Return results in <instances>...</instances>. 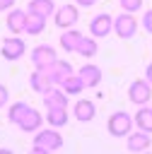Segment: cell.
Here are the masks:
<instances>
[{"instance_id":"1","label":"cell","mask_w":152,"mask_h":154,"mask_svg":"<svg viewBox=\"0 0 152 154\" xmlns=\"http://www.w3.org/2000/svg\"><path fill=\"white\" fill-rule=\"evenodd\" d=\"M63 147V135L58 132V128H48V130H36L34 135V144L31 152L34 154H46V152H55Z\"/></svg>"},{"instance_id":"2","label":"cell","mask_w":152,"mask_h":154,"mask_svg":"<svg viewBox=\"0 0 152 154\" xmlns=\"http://www.w3.org/2000/svg\"><path fill=\"white\" fill-rule=\"evenodd\" d=\"M106 130L111 137H125L130 130H133V116L125 113V111H116L109 116L106 120Z\"/></svg>"},{"instance_id":"3","label":"cell","mask_w":152,"mask_h":154,"mask_svg":"<svg viewBox=\"0 0 152 154\" xmlns=\"http://www.w3.org/2000/svg\"><path fill=\"white\" fill-rule=\"evenodd\" d=\"M138 19H135V14L133 12H121V14H116V19H113V31H116V36L118 38H133L135 34H138Z\"/></svg>"},{"instance_id":"4","label":"cell","mask_w":152,"mask_h":154,"mask_svg":"<svg viewBox=\"0 0 152 154\" xmlns=\"http://www.w3.org/2000/svg\"><path fill=\"white\" fill-rule=\"evenodd\" d=\"M152 99V84L147 79H133L128 87V101L135 106H145Z\"/></svg>"},{"instance_id":"5","label":"cell","mask_w":152,"mask_h":154,"mask_svg":"<svg viewBox=\"0 0 152 154\" xmlns=\"http://www.w3.org/2000/svg\"><path fill=\"white\" fill-rule=\"evenodd\" d=\"M77 19H80L77 5H60V7L53 12V22H55L58 29H70V26L77 24Z\"/></svg>"},{"instance_id":"6","label":"cell","mask_w":152,"mask_h":154,"mask_svg":"<svg viewBox=\"0 0 152 154\" xmlns=\"http://www.w3.org/2000/svg\"><path fill=\"white\" fill-rule=\"evenodd\" d=\"M0 53H2V58H5V60H19V58L27 53V43H24V38H19V36L2 38Z\"/></svg>"},{"instance_id":"7","label":"cell","mask_w":152,"mask_h":154,"mask_svg":"<svg viewBox=\"0 0 152 154\" xmlns=\"http://www.w3.org/2000/svg\"><path fill=\"white\" fill-rule=\"evenodd\" d=\"M58 60L53 46H36L31 51V63H34V70H48L53 63Z\"/></svg>"},{"instance_id":"8","label":"cell","mask_w":152,"mask_h":154,"mask_svg":"<svg viewBox=\"0 0 152 154\" xmlns=\"http://www.w3.org/2000/svg\"><path fill=\"white\" fill-rule=\"evenodd\" d=\"M111 31H113V17H111V14L101 12V14H97V17L89 19V34H92L94 38H104V36H109Z\"/></svg>"},{"instance_id":"9","label":"cell","mask_w":152,"mask_h":154,"mask_svg":"<svg viewBox=\"0 0 152 154\" xmlns=\"http://www.w3.org/2000/svg\"><path fill=\"white\" fill-rule=\"evenodd\" d=\"M125 147L130 149V152H145V149H150L152 147V140H150V132H145V130H130L128 135H125Z\"/></svg>"},{"instance_id":"10","label":"cell","mask_w":152,"mask_h":154,"mask_svg":"<svg viewBox=\"0 0 152 154\" xmlns=\"http://www.w3.org/2000/svg\"><path fill=\"white\" fill-rule=\"evenodd\" d=\"M43 72L48 75V79L53 82V87H60L63 79L72 75V65H70L68 60H55V63H53L48 70H43Z\"/></svg>"},{"instance_id":"11","label":"cell","mask_w":152,"mask_h":154,"mask_svg":"<svg viewBox=\"0 0 152 154\" xmlns=\"http://www.w3.org/2000/svg\"><path fill=\"white\" fill-rule=\"evenodd\" d=\"M27 17H29V12L27 10H22V7H12L10 12H7V19H5V24H7V29L12 31V34H24V24H27Z\"/></svg>"},{"instance_id":"12","label":"cell","mask_w":152,"mask_h":154,"mask_svg":"<svg viewBox=\"0 0 152 154\" xmlns=\"http://www.w3.org/2000/svg\"><path fill=\"white\" fill-rule=\"evenodd\" d=\"M77 75H80L84 89H97L99 82H101V70H99L97 65H92V63H84V65L77 70Z\"/></svg>"},{"instance_id":"13","label":"cell","mask_w":152,"mask_h":154,"mask_svg":"<svg viewBox=\"0 0 152 154\" xmlns=\"http://www.w3.org/2000/svg\"><path fill=\"white\" fill-rule=\"evenodd\" d=\"M72 116H75L80 123H89V120L97 116V106H94V101H89V99H77L75 106H72Z\"/></svg>"},{"instance_id":"14","label":"cell","mask_w":152,"mask_h":154,"mask_svg":"<svg viewBox=\"0 0 152 154\" xmlns=\"http://www.w3.org/2000/svg\"><path fill=\"white\" fill-rule=\"evenodd\" d=\"M43 106L46 108H68V94L60 87H51L43 94Z\"/></svg>"},{"instance_id":"15","label":"cell","mask_w":152,"mask_h":154,"mask_svg":"<svg viewBox=\"0 0 152 154\" xmlns=\"http://www.w3.org/2000/svg\"><path fill=\"white\" fill-rule=\"evenodd\" d=\"M41 123H43V116L36 111V108H27V113L22 116V120L17 123L19 125V130H24V132H36L39 128H41Z\"/></svg>"},{"instance_id":"16","label":"cell","mask_w":152,"mask_h":154,"mask_svg":"<svg viewBox=\"0 0 152 154\" xmlns=\"http://www.w3.org/2000/svg\"><path fill=\"white\" fill-rule=\"evenodd\" d=\"M82 36H84L82 31H77V29H72V26H70V29H65V31H63V36H60V41H58V43H60V48H63L65 53H75V51H77V43L82 41Z\"/></svg>"},{"instance_id":"17","label":"cell","mask_w":152,"mask_h":154,"mask_svg":"<svg viewBox=\"0 0 152 154\" xmlns=\"http://www.w3.org/2000/svg\"><path fill=\"white\" fill-rule=\"evenodd\" d=\"M29 87H31L36 94H41V96H43V94L53 87V82L48 79V75H46L43 70H34V72H31V77H29Z\"/></svg>"},{"instance_id":"18","label":"cell","mask_w":152,"mask_h":154,"mask_svg":"<svg viewBox=\"0 0 152 154\" xmlns=\"http://www.w3.org/2000/svg\"><path fill=\"white\" fill-rule=\"evenodd\" d=\"M27 12L29 14H39V17H53V12H55V5H53V0H29V5H27Z\"/></svg>"},{"instance_id":"19","label":"cell","mask_w":152,"mask_h":154,"mask_svg":"<svg viewBox=\"0 0 152 154\" xmlns=\"http://www.w3.org/2000/svg\"><path fill=\"white\" fill-rule=\"evenodd\" d=\"M133 123H135V128H138V130H145V132H150V135H152V108H150L147 103H145V106H140V108L135 111Z\"/></svg>"},{"instance_id":"20","label":"cell","mask_w":152,"mask_h":154,"mask_svg":"<svg viewBox=\"0 0 152 154\" xmlns=\"http://www.w3.org/2000/svg\"><path fill=\"white\" fill-rule=\"evenodd\" d=\"M46 120H48V125L51 128H65L68 125V108H46V116H43Z\"/></svg>"},{"instance_id":"21","label":"cell","mask_w":152,"mask_h":154,"mask_svg":"<svg viewBox=\"0 0 152 154\" xmlns=\"http://www.w3.org/2000/svg\"><path fill=\"white\" fill-rule=\"evenodd\" d=\"M60 89L68 94V96H80L82 91H84V84H82V79H80V75H70V77H65L63 79V84H60Z\"/></svg>"},{"instance_id":"22","label":"cell","mask_w":152,"mask_h":154,"mask_svg":"<svg viewBox=\"0 0 152 154\" xmlns=\"http://www.w3.org/2000/svg\"><path fill=\"white\" fill-rule=\"evenodd\" d=\"M43 29H46V17H39V14H29V17H27L24 34H29V36H39V34H43Z\"/></svg>"},{"instance_id":"23","label":"cell","mask_w":152,"mask_h":154,"mask_svg":"<svg viewBox=\"0 0 152 154\" xmlns=\"http://www.w3.org/2000/svg\"><path fill=\"white\" fill-rule=\"evenodd\" d=\"M97 51H99L97 38L94 36H82V41L77 43V51L75 53H80L82 58H92V55H97Z\"/></svg>"},{"instance_id":"24","label":"cell","mask_w":152,"mask_h":154,"mask_svg":"<svg viewBox=\"0 0 152 154\" xmlns=\"http://www.w3.org/2000/svg\"><path fill=\"white\" fill-rule=\"evenodd\" d=\"M27 108H29V103H27V101H14V103L7 108V120L17 125V123L22 120V116L27 113Z\"/></svg>"},{"instance_id":"25","label":"cell","mask_w":152,"mask_h":154,"mask_svg":"<svg viewBox=\"0 0 152 154\" xmlns=\"http://www.w3.org/2000/svg\"><path fill=\"white\" fill-rule=\"evenodd\" d=\"M121 2V7H123V12H138V10H142V0H118Z\"/></svg>"},{"instance_id":"26","label":"cell","mask_w":152,"mask_h":154,"mask_svg":"<svg viewBox=\"0 0 152 154\" xmlns=\"http://www.w3.org/2000/svg\"><path fill=\"white\" fill-rule=\"evenodd\" d=\"M140 24H142V29H145L147 34H152V7H150V10H145V14H142V22H140Z\"/></svg>"},{"instance_id":"27","label":"cell","mask_w":152,"mask_h":154,"mask_svg":"<svg viewBox=\"0 0 152 154\" xmlns=\"http://www.w3.org/2000/svg\"><path fill=\"white\" fill-rule=\"evenodd\" d=\"M7 101H10V89H7L5 84H0V108L7 106Z\"/></svg>"},{"instance_id":"28","label":"cell","mask_w":152,"mask_h":154,"mask_svg":"<svg viewBox=\"0 0 152 154\" xmlns=\"http://www.w3.org/2000/svg\"><path fill=\"white\" fill-rule=\"evenodd\" d=\"M12 7H14V0H0V12L12 10Z\"/></svg>"},{"instance_id":"29","label":"cell","mask_w":152,"mask_h":154,"mask_svg":"<svg viewBox=\"0 0 152 154\" xmlns=\"http://www.w3.org/2000/svg\"><path fill=\"white\" fill-rule=\"evenodd\" d=\"M75 2H77V7H92L97 0H75Z\"/></svg>"},{"instance_id":"30","label":"cell","mask_w":152,"mask_h":154,"mask_svg":"<svg viewBox=\"0 0 152 154\" xmlns=\"http://www.w3.org/2000/svg\"><path fill=\"white\" fill-rule=\"evenodd\" d=\"M145 79H147V82L152 84V63H150V65L145 67Z\"/></svg>"}]
</instances>
